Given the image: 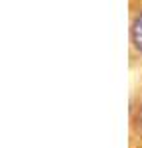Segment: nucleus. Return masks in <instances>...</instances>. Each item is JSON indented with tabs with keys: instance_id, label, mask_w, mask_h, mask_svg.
<instances>
[{
	"instance_id": "f257e3e1",
	"label": "nucleus",
	"mask_w": 142,
	"mask_h": 148,
	"mask_svg": "<svg viewBox=\"0 0 142 148\" xmlns=\"http://www.w3.org/2000/svg\"><path fill=\"white\" fill-rule=\"evenodd\" d=\"M128 47L132 63L142 65V0H128Z\"/></svg>"
}]
</instances>
